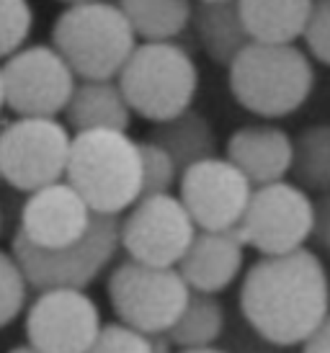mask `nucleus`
Returning <instances> with one entry per match:
<instances>
[{
	"label": "nucleus",
	"instance_id": "1",
	"mask_svg": "<svg viewBox=\"0 0 330 353\" xmlns=\"http://www.w3.org/2000/svg\"><path fill=\"white\" fill-rule=\"evenodd\" d=\"M251 327L273 345L304 343L330 314L325 265L307 248L253 263L240 289Z\"/></svg>",
	"mask_w": 330,
	"mask_h": 353
},
{
	"label": "nucleus",
	"instance_id": "2",
	"mask_svg": "<svg viewBox=\"0 0 330 353\" xmlns=\"http://www.w3.org/2000/svg\"><path fill=\"white\" fill-rule=\"evenodd\" d=\"M65 181L98 216H119L142 196L139 142L126 132L72 134Z\"/></svg>",
	"mask_w": 330,
	"mask_h": 353
},
{
	"label": "nucleus",
	"instance_id": "3",
	"mask_svg": "<svg viewBox=\"0 0 330 353\" xmlns=\"http://www.w3.org/2000/svg\"><path fill=\"white\" fill-rule=\"evenodd\" d=\"M52 47L78 80H117L137 37L117 3L90 0L59 13L52 26Z\"/></svg>",
	"mask_w": 330,
	"mask_h": 353
},
{
	"label": "nucleus",
	"instance_id": "4",
	"mask_svg": "<svg viewBox=\"0 0 330 353\" xmlns=\"http://www.w3.org/2000/svg\"><path fill=\"white\" fill-rule=\"evenodd\" d=\"M315 70L294 44L251 41L230 65V90L251 114L266 119L289 117L310 99Z\"/></svg>",
	"mask_w": 330,
	"mask_h": 353
},
{
	"label": "nucleus",
	"instance_id": "5",
	"mask_svg": "<svg viewBox=\"0 0 330 353\" xmlns=\"http://www.w3.org/2000/svg\"><path fill=\"white\" fill-rule=\"evenodd\" d=\"M117 83L132 114L163 124L191 108L199 88V70L181 44L147 41L135 47Z\"/></svg>",
	"mask_w": 330,
	"mask_h": 353
},
{
	"label": "nucleus",
	"instance_id": "6",
	"mask_svg": "<svg viewBox=\"0 0 330 353\" xmlns=\"http://www.w3.org/2000/svg\"><path fill=\"white\" fill-rule=\"evenodd\" d=\"M119 216H93V225L83 240L75 245L44 250L31 245L26 237L16 232L10 240V253L16 255L19 265L31 289H80L86 292L98 279V274L111 263L119 248Z\"/></svg>",
	"mask_w": 330,
	"mask_h": 353
},
{
	"label": "nucleus",
	"instance_id": "7",
	"mask_svg": "<svg viewBox=\"0 0 330 353\" xmlns=\"http://www.w3.org/2000/svg\"><path fill=\"white\" fill-rule=\"evenodd\" d=\"M108 302L119 323L145 335H165L191 299L178 268L124 261L108 276Z\"/></svg>",
	"mask_w": 330,
	"mask_h": 353
},
{
	"label": "nucleus",
	"instance_id": "8",
	"mask_svg": "<svg viewBox=\"0 0 330 353\" xmlns=\"http://www.w3.org/2000/svg\"><path fill=\"white\" fill-rule=\"evenodd\" d=\"M72 134L57 119H10L0 132V176L34 194L65 181Z\"/></svg>",
	"mask_w": 330,
	"mask_h": 353
},
{
	"label": "nucleus",
	"instance_id": "9",
	"mask_svg": "<svg viewBox=\"0 0 330 353\" xmlns=\"http://www.w3.org/2000/svg\"><path fill=\"white\" fill-rule=\"evenodd\" d=\"M0 85L16 119H55L65 114L78 78L52 44H31L0 62Z\"/></svg>",
	"mask_w": 330,
	"mask_h": 353
},
{
	"label": "nucleus",
	"instance_id": "10",
	"mask_svg": "<svg viewBox=\"0 0 330 353\" xmlns=\"http://www.w3.org/2000/svg\"><path fill=\"white\" fill-rule=\"evenodd\" d=\"M315 201L297 183L279 181L271 186L253 188L237 232L243 243L263 258L302 250L312 237Z\"/></svg>",
	"mask_w": 330,
	"mask_h": 353
},
{
	"label": "nucleus",
	"instance_id": "11",
	"mask_svg": "<svg viewBox=\"0 0 330 353\" xmlns=\"http://www.w3.org/2000/svg\"><path fill=\"white\" fill-rule=\"evenodd\" d=\"M196 225L173 194L139 199L119 222V245L129 261L155 268H178L196 237Z\"/></svg>",
	"mask_w": 330,
	"mask_h": 353
},
{
	"label": "nucleus",
	"instance_id": "12",
	"mask_svg": "<svg viewBox=\"0 0 330 353\" xmlns=\"http://www.w3.org/2000/svg\"><path fill=\"white\" fill-rule=\"evenodd\" d=\"M251 196V181L224 157L196 163L178 178V199L199 232L237 230Z\"/></svg>",
	"mask_w": 330,
	"mask_h": 353
},
{
	"label": "nucleus",
	"instance_id": "13",
	"mask_svg": "<svg viewBox=\"0 0 330 353\" xmlns=\"http://www.w3.org/2000/svg\"><path fill=\"white\" fill-rule=\"evenodd\" d=\"M26 341L39 353H88L101 333L98 304L80 289H47L26 310Z\"/></svg>",
	"mask_w": 330,
	"mask_h": 353
},
{
	"label": "nucleus",
	"instance_id": "14",
	"mask_svg": "<svg viewBox=\"0 0 330 353\" xmlns=\"http://www.w3.org/2000/svg\"><path fill=\"white\" fill-rule=\"evenodd\" d=\"M93 212L68 181L44 186L26 196L21 206V235L44 250L75 245L93 225Z\"/></svg>",
	"mask_w": 330,
	"mask_h": 353
},
{
	"label": "nucleus",
	"instance_id": "15",
	"mask_svg": "<svg viewBox=\"0 0 330 353\" xmlns=\"http://www.w3.org/2000/svg\"><path fill=\"white\" fill-rule=\"evenodd\" d=\"M291 137L279 127L271 124H251L240 127L227 139V155L253 188L271 186L284 181V176L291 170Z\"/></svg>",
	"mask_w": 330,
	"mask_h": 353
},
{
	"label": "nucleus",
	"instance_id": "16",
	"mask_svg": "<svg viewBox=\"0 0 330 353\" xmlns=\"http://www.w3.org/2000/svg\"><path fill=\"white\" fill-rule=\"evenodd\" d=\"M245 243L237 230L196 232L191 248L178 263V274L194 294H217L233 284L243 268Z\"/></svg>",
	"mask_w": 330,
	"mask_h": 353
},
{
	"label": "nucleus",
	"instance_id": "17",
	"mask_svg": "<svg viewBox=\"0 0 330 353\" xmlns=\"http://www.w3.org/2000/svg\"><path fill=\"white\" fill-rule=\"evenodd\" d=\"M132 108L117 80H78L65 108V127L80 132H126Z\"/></svg>",
	"mask_w": 330,
	"mask_h": 353
},
{
	"label": "nucleus",
	"instance_id": "18",
	"mask_svg": "<svg viewBox=\"0 0 330 353\" xmlns=\"http://www.w3.org/2000/svg\"><path fill=\"white\" fill-rule=\"evenodd\" d=\"M251 41L294 44L302 39L315 0H235Z\"/></svg>",
	"mask_w": 330,
	"mask_h": 353
},
{
	"label": "nucleus",
	"instance_id": "19",
	"mask_svg": "<svg viewBox=\"0 0 330 353\" xmlns=\"http://www.w3.org/2000/svg\"><path fill=\"white\" fill-rule=\"evenodd\" d=\"M196 41L214 65L227 68L251 44V37L237 13V3H196L191 16Z\"/></svg>",
	"mask_w": 330,
	"mask_h": 353
},
{
	"label": "nucleus",
	"instance_id": "20",
	"mask_svg": "<svg viewBox=\"0 0 330 353\" xmlns=\"http://www.w3.org/2000/svg\"><path fill=\"white\" fill-rule=\"evenodd\" d=\"M147 139L153 145H157V148H163L168 155L173 157L178 173L188 170L196 163H204V160L217 157V148H220L209 119L204 114L194 111V108L178 114L171 121L153 124Z\"/></svg>",
	"mask_w": 330,
	"mask_h": 353
},
{
	"label": "nucleus",
	"instance_id": "21",
	"mask_svg": "<svg viewBox=\"0 0 330 353\" xmlns=\"http://www.w3.org/2000/svg\"><path fill=\"white\" fill-rule=\"evenodd\" d=\"M117 6L142 44L173 41L191 26L194 16L191 0H117Z\"/></svg>",
	"mask_w": 330,
	"mask_h": 353
},
{
	"label": "nucleus",
	"instance_id": "22",
	"mask_svg": "<svg viewBox=\"0 0 330 353\" xmlns=\"http://www.w3.org/2000/svg\"><path fill=\"white\" fill-rule=\"evenodd\" d=\"M291 176L302 191L330 194V124L302 129L291 139Z\"/></svg>",
	"mask_w": 330,
	"mask_h": 353
},
{
	"label": "nucleus",
	"instance_id": "23",
	"mask_svg": "<svg viewBox=\"0 0 330 353\" xmlns=\"http://www.w3.org/2000/svg\"><path fill=\"white\" fill-rule=\"evenodd\" d=\"M222 304L217 302L212 294H194L191 292L186 310L165 335L181 351H191V348H209L222 335Z\"/></svg>",
	"mask_w": 330,
	"mask_h": 353
},
{
	"label": "nucleus",
	"instance_id": "24",
	"mask_svg": "<svg viewBox=\"0 0 330 353\" xmlns=\"http://www.w3.org/2000/svg\"><path fill=\"white\" fill-rule=\"evenodd\" d=\"M29 281L23 276L16 255L0 250V330L8 327L26 307L29 299Z\"/></svg>",
	"mask_w": 330,
	"mask_h": 353
},
{
	"label": "nucleus",
	"instance_id": "25",
	"mask_svg": "<svg viewBox=\"0 0 330 353\" xmlns=\"http://www.w3.org/2000/svg\"><path fill=\"white\" fill-rule=\"evenodd\" d=\"M139 160H142V196L139 199L171 194L173 183L181 178L173 157L163 148L145 139V142H139Z\"/></svg>",
	"mask_w": 330,
	"mask_h": 353
},
{
	"label": "nucleus",
	"instance_id": "26",
	"mask_svg": "<svg viewBox=\"0 0 330 353\" xmlns=\"http://www.w3.org/2000/svg\"><path fill=\"white\" fill-rule=\"evenodd\" d=\"M34 26V10L29 0H0V62L23 50Z\"/></svg>",
	"mask_w": 330,
	"mask_h": 353
},
{
	"label": "nucleus",
	"instance_id": "27",
	"mask_svg": "<svg viewBox=\"0 0 330 353\" xmlns=\"http://www.w3.org/2000/svg\"><path fill=\"white\" fill-rule=\"evenodd\" d=\"M88 353H153V335L137 333L122 323L104 325Z\"/></svg>",
	"mask_w": 330,
	"mask_h": 353
},
{
	"label": "nucleus",
	"instance_id": "28",
	"mask_svg": "<svg viewBox=\"0 0 330 353\" xmlns=\"http://www.w3.org/2000/svg\"><path fill=\"white\" fill-rule=\"evenodd\" d=\"M302 39L312 57L330 68V0H315Z\"/></svg>",
	"mask_w": 330,
	"mask_h": 353
},
{
	"label": "nucleus",
	"instance_id": "29",
	"mask_svg": "<svg viewBox=\"0 0 330 353\" xmlns=\"http://www.w3.org/2000/svg\"><path fill=\"white\" fill-rule=\"evenodd\" d=\"M312 237L318 245L330 253V194H322L315 201V225H312Z\"/></svg>",
	"mask_w": 330,
	"mask_h": 353
},
{
	"label": "nucleus",
	"instance_id": "30",
	"mask_svg": "<svg viewBox=\"0 0 330 353\" xmlns=\"http://www.w3.org/2000/svg\"><path fill=\"white\" fill-rule=\"evenodd\" d=\"M302 345H304L302 353H330V314H328V320H325Z\"/></svg>",
	"mask_w": 330,
	"mask_h": 353
},
{
	"label": "nucleus",
	"instance_id": "31",
	"mask_svg": "<svg viewBox=\"0 0 330 353\" xmlns=\"http://www.w3.org/2000/svg\"><path fill=\"white\" fill-rule=\"evenodd\" d=\"M153 353H173V343L168 335H153Z\"/></svg>",
	"mask_w": 330,
	"mask_h": 353
},
{
	"label": "nucleus",
	"instance_id": "32",
	"mask_svg": "<svg viewBox=\"0 0 330 353\" xmlns=\"http://www.w3.org/2000/svg\"><path fill=\"white\" fill-rule=\"evenodd\" d=\"M181 353H224V351H220V348H191V351H181Z\"/></svg>",
	"mask_w": 330,
	"mask_h": 353
},
{
	"label": "nucleus",
	"instance_id": "33",
	"mask_svg": "<svg viewBox=\"0 0 330 353\" xmlns=\"http://www.w3.org/2000/svg\"><path fill=\"white\" fill-rule=\"evenodd\" d=\"M8 353H39V351H34L31 345H16V348H10Z\"/></svg>",
	"mask_w": 330,
	"mask_h": 353
},
{
	"label": "nucleus",
	"instance_id": "34",
	"mask_svg": "<svg viewBox=\"0 0 330 353\" xmlns=\"http://www.w3.org/2000/svg\"><path fill=\"white\" fill-rule=\"evenodd\" d=\"M59 3H65V6H78V3H90V0H59Z\"/></svg>",
	"mask_w": 330,
	"mask_h": 353
},
{
	"label": "nucleus",
	"instance_id": "35",
	"mask_svg": "<svg viewBox=\"0 0 330 353\" xmlns=\"http://www.w3.org/2000/svg\"><path fill=\"white\" fill-rule=\"evenodd\" d=\"M3 225H6V216H3V206H0V235H3Z\"/></svg>",
	"mask_w": 330,
	"mask_h": 353
},
{
	"label": "nucleus",
	"instance_id": "36",
	"mask_svg": "<svg viewBox=\"0 0 330 353\" xmlns=\"http://www.w3.org/2000/svg\"><path fill=\"white\" fill-rule=\"evenodd\" d=\"M196 3H230V0H196Z\"/></svg>",
	"mask_w": 330,
	"mask_h": 353
},
{
	"label": "nucleus",
	"instance_id": "37",
	"mask_svg": "<svg viewBox=\"0 0 330 353\" xmlns=\"http://www.w3.org/2000/svg\"><path fill=\"white\" fill-rule=\"evenodd\" d=\"M6 108V103H3V85H0V111Z\"/></svg>",
	"mask_w": 330,
	"mask_h": 353
},
{
	"label": "nucleus",
	"instance_id": "38",
	"mask_svg": "<svg viewBox=\"0 0 330 353\" xmlns=\"http://www.w3.org/2000/svg\"><path fill=\"white\" fill-rule=\"evenodd\" d=\"M3 127H6V119H0V132H3ZM0 181H3V176H0Z\"/></svg>",
	"mask_w": 330,
	"mask_h": 353
}]
</instances>
